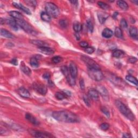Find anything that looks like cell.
Masks as SVG:
<instances>
[{
	"instance_id": "cell-13",
	"label": "cell",
	"mask_w": 138,
	"mask_h": 138,
	"mask_svg": "<svg viewBox=\"0 0 138 138\" xmlns=\"http://www.w3.org/2000/svg\"><path fill=\"white\" fill-rule=\"evenodd\" d=\"M6 22L9 25L10 27L15 31H17L19 30V25H18L16 21L14 19H9L6 20Z\"/></svg>"
},
{
	"instance_id": "cell-7",
	"label": "cell",
	"mask_w": 138,
	"mask_h": 138,
	"mask_svg": "<svg viewBox=\"0 0 138 138\" xmlns=\"http://www.w3.org/2000/svg\"><path fill=\"white\" fill-rule=\"evenodd\" d=\"M29 133L31 135L35 137H54L52 134L44 132H41L38 131H36L33 129H30L29 130Z\"/></svg>"
},
{
	"instance_id": "cell-45",
	"label": "cell",
	"mask_w": 138,
	"mask_h": 138,
	"mask_svg": "<svg viewBox=\"0 0 138 138\" xmlns=\"http://www.w3.org/2000/svg\"><path fill=\"white\" fill-rule=\"evenodd\" d=\"M79 84H80V87H81V88L82 90H84L85 89V83H84V79H81L79 81Z\"/></svg>"
},
{
	"instance_id": "cell-54",
	"label": "cell",
	"mask_w": 138,
	"mask_h": 138,
	"mask_svg": "<svg viewBox=\"0 0 138 138\" xmlns=\"http://www.w3.org/2000/svg\"><path fill=\"white\" fill-rule=\"evenodd\" d=\"M123 137H130V135H128V134H124L123 135Z\"/></svg>"
},
{
	"instance_id": "cell-29",
	"label": "cell",
	"mask_w": 138,
	"mask_h": 138,
	"mask_svg": "<svg viewBox=\"0 0 138 138\" xmlns=\"http://www.w3.org/2000/svg\"><path fill=\"white\" fill-rule=\"evenodd\" d=\"M30 63L31 66L33 68H38L39 66V63L36 57H33L30 59Z\"/></svg>"
},
{
	"instance_id": "cell-39",
	"label": "cell",
	"mask_w": 138,
	"mask_h": 138,
	"mask_svg": "<svg viewBox=\"0 0 138 138\" xmlns=\"http://www.w3.org/2000/svg\"><path fill=\"white\" fill-rule=\"evenodd\" d=\"M109 128H110L109 124H108V123H106V122L101 124L100 125V128L101 129V130H103V131L108 130L109 129Z\"/></svg>"
},
{
	"instance_id": "cell-9",
	"label": "cell",
	"mask_w": 138,
	"mask_h": 138,
	"mask_svg": "<svg viewBox=\"0 0 138 138\" xmlns=\"http://www.w3.org/2000/svg\"><path fill=\"white\" fill-rule=\"evenodd\" d=\"M69 72L71 76L75 78L78 74L77 66L74 62H71L69 65Z\"/></svg>"
},
{
	"instance_id": "cell-1",
	"label": "cell",
	"mask_w": 138,
	"mask_h": 138,
	"mask_svg": "<svg viewBox=\"0 0 138 138\" xmlns=\"http://www.w3.org/2000/svg\"><path fill=\"white\" fill-rule=\"evenodd\" d=\"M52 117L59 122L77 123L80 121L77 115L66 110L55 111L52 113Z\"/></svg>"
},
{
	"instance_id": "cell-34",
	"label": "cell",
	"mask_w": 138,
	"mask_h": 138,
	"mask_svg": "<svg viewBox=\"0 0 138 138\" xmlns=\"http://www.w3.org/2000/svg\"><path fill=\"white\" fill-rule=\"evenodd\" d=\"M98 5L101 9H103V10H108L110 8V6L108 4L101 1L98 2Z\"/></svg>"
},
{
	"instance_id": "cell-24",
	"label": "cell",
	"mask_w": 138,
	"mask_h": 138,
	"mask_svg": "<svg viewBox=\"0 0 138 138\" xmlns=\"http://www.w3.org/2000/svg\"><path fill=\"white\" fill-rule=\"evenodd\" d=\"M73 28L75 33H79L82 29V25L78 21H75L73 24Z\"/></svg>"
},
{
	"instance_id": "cell-49",
	"label": "cell",
	"mask_w": 138,
	"mask_h": 138,
	"mask_svg": "<svg viewBox=\"0 0 138 138\" xmlns=\"http://www.w3.org/2000/svg\"><path fill=\"white\" fill-rule=\"evenodd\" d=\"M11 63L13 65H18V60L16 58H14V59H12L11 60Z\"/></svg>"
},
{
	"instance_id": "cell-10",
	"label": "cell",
	"mask_w": 138,
	"mask_h": 138,
	"mask_svg": "<svg viewBox=\"0 0 138 138\" xmlns=\"http://www.w3.org/2000/svg\"><path fill=\"white\" fill-rule=\"evenodd\" d=\"M88 96L90 99L93 100H98L99 98V93L97 90L92 88L88 91Z\"/></svg>"
},
{
	"instance_id": "cell-47",
	"label": "cell",
	"mask_w": 138,
	"mask_h": 138,
	"mask_svg": "<svg viewBox=\"0 0 138 138\" xmlns=\"http://www.w3.org/2000/svg\"><path fill=\"white\" fill-rule=\"evenodd\" d=\"M137 59L135 57H131L130 58L128 59V62L130 63H132V64H134V63H135L136 62H137Z\"/></svg>"
},
{
	"instance_id": "cell-44",
	"label": "cell",
	"mask_w": 138,
	"mask_h": 138,
	"mask_svg": "<svg viewBox=\"0 0 138 138\" xmlns=\"http://www.w3.org/2000/svg\"><path fill=\"white\" fill-rule=\"evenodd\" d=\"M79 45L82 48H86L88 47V44L87 42L85 41H83L79 43Z\"/></svg>"
},
{
	"instance_id": "cell-14",
	"label": "cell",
	"mask_w": 138,
	"mask_h": 138,
	"mask_svg": "<svg viewBox=\"0 0 138 138\" xmlns=\"http://www.w3.org/2000/svg\"><path fill=\"white\" fill-rule=\"evenodd\" d=\"M38 50L42 53L47 55H50L54 53V50H53L52 48L48 47H39L38 48Z\"/></svg>"
},
{
	"instance_id": "cell-42",
	"label": "cell",
	"mask_w": 138,
	"mask_h": 138,
	"mask_svg": "<svg viewBox=\"0 0 138 138\" xmlns=\"http://www.w3.org/2000/svg\"><path fill=\"white\" fill-rule=\"evenodd\" d=\"M120 25L124 29H126L127 28L128 24L125 19H121V20L120 21Z\"/></svg>"
},
{
	"instance_id": "cell-35",
	"label": "cell",
	"mask_w": 138,
	"mask_h": 138,
	"mask_svg": "<svg viewBox=\"0 0 138 138\" xmlns=\"http://www.w3.org/2000/svg\"><path fill=\"white\" fill-rule=\"evenodd\" d=\"M62 60H63V58H62V57H60L59 56L53 57L51 59L52 62H53V63H55V64H58V63H60V62H61L62 61Z\"/></svg>"
},
{
	"instance_id": "cell-4",
	"label": "cell",
	"mask_w": 138,
	"mask_h": 138,
	"mask_svg": "<svg viewBox=\"0 0 138 138\" xmlns=\"http://www.w3.org/2000/svg\"><path fill=\"white\" fill-rule=\"evenodd\" d=\"M17 23L19 26L24 30L25 32L32 35H35L36 34V31L33 29L30 24L24 20H16Z\"/></svg>"
},
{
	"instance_id": "cell-8",
	"label": "cell",
	"mask_w": 138,
	"mask_h": 138,
	"mask_svg": "<svg viewBox=\"0 0 138 138\" xmlns=\"http://www.w3.org/2000/svg\"><path fill=\"white\" fill-rule=\"evenodd\" d=\"M33 88L36 91L43 96L45 95L48 91L47 86L41 83H34L33 84Z\"/></svg>"
},
{
	"instance_id": "cell-19",
	"label": "cell",
	"mask_w": 138,
	"mask_h": 138,
	"mask_svg": "<svg viewBox=\"0 0 138 138\" xmlns=\"http://www.w3.org/2000/svg\"><path fill=\"white\" fill-rule=\"evenodd\" d=\"M9 15L15 20H23V16L20 12L16 11H11L9 12Z\"/></svg>"
},
{
	"instance_id": "cell-28",
	"label": "cell",
	"mask_w": 138,
	"mask_h": 138,
	"mask_svg": "<svg viewBox=\"0 0 138 138\" xmlns=\"http://www.w3.org/2000/svg\"><path fill=\"white\" fill-rule=\"evenodd\" d=\"M125 55V52L121 50H116L113 51V56L115 58H119L122 57Z\"/></svg>"
},
{
	"instance_id": "cell-33",
	"label": "cell",
	"mask_w": 138,
	"mask_h": 138,
	"mask_svg": "<svg viewBox=\"0 0 138 138\" xmlns=\"http://www.w3.org/2000/svg\"><path fill=\"white\" fill-rule=\"evenodd\" d=\"M66 79H67V81L68 83L70 84L71 86H74L75 84V78H73L72 76H71V74H70L69 75H68L67 77H66Z\"/></svg>"
},
{
	"instance_id": "cell-3",
	"label": "cell",
	"mask_w": 138,
	"mask_h": 138,
	"mask_svg": "<svg viewBox=\"0 0 138 138\" xmlns=\"http://www.w3.org/2000/svg\"><path fill=\"white\" fill-rule=\"evenodd\" d=\"M45 10L47 12L51 17L56 18L59 15V10L58 8L54 3L51 2H48L45 4Z\"/></svg>"
},
{
	"instance_id": "cell-12",
	"label": "cell",
	"mask_w": 138,
	"mask_h": 138,
	"mask_svg": "<svg viewBox=\"0 0 138 138\" xmlns=\"http://www.w3.org/2000/svg\"><path fill=\"white\" fill-rule=\"evenodd\" d=\"M18 93L20 96L24 98H29L30 97V93L29 91L23 87H20L18 90Z\"/></svg>"
},
{
	"instance_id": "cell-6",
	"label": "cell",
	"mask_w": 138,
	"mask_h": 138,
	"mask_svg": "<svg viewBox=\"0 0 138 138\" xmlns=\"http://www.w3.org/2000/svg\"><path fill=\"white\" fill-rule=\"evenodd\" d=\"M81 59L86 64L88 68L100 69V66L99 65L91 58L86 56H82Z\"/></svg>"
},
{
	"instance_id": "cell-52",
	"label": "cell",
	"mask_w": 138,
	"mask_h": 138,
	"mask_svg": "<svg viewBox=\"0 0 138 138\" xmlns=\"http://www.w3.org/2000/svg\"><path fill=\"white\" fill-rule=\"evenodd\" d=\"M118 15V12H115L114 13V14L113 15V17L114 18V19H116L117 18V16Z\"/></svg>"
},
{
	"instance_id": "cell-15",
	"label": "cell",
	"mask_w": 138,
	"mask_h": 138,
	"mask_svg": "<svg viewBox=\"0 0 138 138\" xmlns=\"http://www.w3.org/2000/svg\"><path fill=\"white\" fill-rule=\"evenodd\" d=\"M25 118L26 120H28L29 122L34 124L35 126H37L39 124V122L37 120V119L34 116H33L32 114H31L30 113H26L25 114Z\"/></svg>"
},
{
	"instance_id": "cell-53",
	"label": "cell",
	"mask_w": 138,
	"mask_h": 138,
	"mask_svg": "<svg viewBox=\"0 0 138 138\" xmlns=\"http://www.w3.org/2000/svg\"><path fill=\"white\" fill-rule=\"evenodd\" d=\"M48 83H49V85L50 86H52V85H53V82L51 81H50V79H49L48 80Z\"/></svg>"
},
{
	"instance_id": "cell-11",
	"label": "cell",
	"mask_w": 138,
	"mask_h": 138,
	"mask_svg": "<svg viewBox=\"0 0 138 138\" xmlns=\"http://www.w3.org/2000/svg\"><path fill=\"white\" fill-rule=\"evenodd\" d=\"M97 90L104 99H109V92L104 86L101 85L98 86Z\"/></svg>"
},
{
	"instance_id": "cell-43",
	"label": "cell",
	"mask_w": 138,
	"mask_h": 138,
	"mask_svg": "<svg viewBox=\"0 0 138 138\" xmlns=\"http://www.w3.org/2000/svg\"><path fill=\"white\" fill-rule=\"evenodd\" d=\"M85 51L86 53H88V54H92V53L94 52L95 49L93 47H87L85 48Z\"/></svg>"
},
{
	"instance_id": "cell-51",
	"label": "cell",
	"mask_w": 138,
	"mask_h": 138,
	"mask_svg": "<svg viewBox=\"0 0 138 138\" xmlns=\"http://www.w3.org/2000/svg\"><path fill=\"white\" fill-rule=\"evenodd\" d=\"M70 2L72 3V4H73V5H77V4H78V1H71Z\"/></svg>"
},
{
	"instance_id": "cell-50",
	"label": "cell",
	"mask_w": 138,
	"mask_h": 138,
	"mask_svg": "<svg viewBox=\"0 0 138 138\" xmlns=\"http://www.w3.org/2000/svg\"><path fill=\"white\" fill-rule=\"evenodd\" d=\"M74 36H75V38H76L77 40H79L80 38H81V37H80V36L78 33H75L74 34Z\"/></svg>"
},
{
	"instance_id": "cell-48",
	"label": "cell",
	"mask_w": 138,
	"mask_h": 138,
	"mask_svg": "<svg viewBox=\"0 0 138 138\" xmlns=\"http://www.w3.org/2000/svg\"><path fill=\"white\" fill-rule=\"evenodd\" d=\"M51 77V75L49 73H44L43 75V78L44 79H47V80H49V79H50V78Z\"/></svg>"
},
{
	"instance_id": "cell-41",
	"label": "cell",
	"mask_w": 138,
	"mask_h": 138,
	"mask_svg": "<svg viewBox=\"0 0 138 138\" xmlns=\"http://www.w3.org/2000/svg\"><path fill=\"white\" fill-rule=\"evenodd\" d=\"M83 99L84 102H85V103L86 104V105L88 106H90V98L88 97V96H86L84 95L83 96Z\"/></svg>"
},
{
	"instance_id": "cell-46",
	"label": "cell",
	"mask_w": 138,
	"mask_h": 138,
	"mask_svg": "<svg viewBox=\"0 0 138 138\" xmlns=\"http://www.w3.org/2000/svg\"><path fill=\"white\" fill-rule=\"evenodd\" d=\"M25 2L26 3H27L28 4H29L30 6L33 7H35L37 4V2L35 1H26Z\"/></svg>"
},
{
	"instance_id": "cell-30",
	"label": "cell",
	"mask_w": 138,
	"mask_h": 138,
	"mask_svg": "<svg viewBox=\"0 0 138 138\" xmlns=\"http://www.w3.org/2000/svg\"><path fill=\"white\" fill-rule=\"evenodd\" d=\"M126 79L127 81H128V82H131L132 84H134V85H137V83H138L137 80L135 77H133V75H126Z\"/></svg>"
},
{
	"instance_id": "cell-18",
	"label": "cell",
	"mask_w": 138,
	"mask_h": 138,
	"mask_svg": "<svg viewBox=\"0 0 138 138\" xmlns=\"http://www.w3.org/2000/svg\"><path fill=\"white\" fill-rule=\"evenodd\" d=\"M108 17L109 15L105 12H99L98 13V20L101 24H104Z\"/></svg>"
},
{
	"instance_id": "cell-2",
	"label": "cell",
	"mask_w": 138,
	"mask_h": 138,
	"mask_svg": "<svg viewBox=\"0 0 138 138\" xmlns=\"http://www.w3.org/2000/svg\"><path fill=\"white\" fill-rule=\"evenodd\" d=\"M115 105H116L117 108L119 110L125 117H126L128 119L130 120L131 121H133L135 119L134 115L133 114L131 111L129 110L127 107L120 100H116L115 102Z\"/></svg>"
},
{
	"instance_id": "cell-25",
	"label": "cell",
	"mask_w": 138,
	"mask_h": 138,
	"mask_svg": "<svg viewBox=\"0 0 138 138\" xmlns=\"http://www.w3.org/2000/svg\"><path fill=\"white\" fill-rule=\"evenodd\" d=\"M41 19L44 22H49L51 20V17L49 15L47 12H41Z\"/></svg>"
},
{
	"instance_id": "cell-32",
	"label": "cell",
	"mask_w": 138,
	"mask_h": 138,
	"mask_svg": "<svg viewBox=\"0 0 138 138\" xmlns=\"http://www.w3.org/2000/svg\"><path fill=\"white\" fill-rule=\"evenodd\" d=\"M114 34L115 36L118 38H121L122 37V32L121 29L119 28V27H117L115 29V31H114Z\"/></svg>"
},
{
	"instance_id": "cell-38",
	"label": "cell",
	"mask_w": 138,
	"mask_h": 138,
	"mask_svg": "<svg viewBox=\"0 0 138 138\" xmlns=\"http://www.w3.org/2000/svg\"><path fill=\"white\" fill-rule=\"evenodd\" d=\"M59 24L62 28H66L68 25V22L65 20H61L59 21Z\"/></svg>"
},
{
	"instance_id": "cell-5",
	"label": "cell",
	"mask_w": 138,
	"mask_h": 138,
	"mask_svg": "<svg viewBox=\"0 0 138 138\" xmlns=\"http://www.w3.org/2000/svg\"><path fill=\"white\" fill-rule=\"evenodd\" d=\"M88 74L90 77L96 81H100L103 79L104 75L100 69L88 68Z\"/></svg>"
},
{
	"instance_id": "cell-40",
	"label": "cell",
	"mask_w": 138,
	"mask_h": 138,
	"mask_svg": "<svg viewBox=\"0 0 138 138\" xmlns=\"http://www.w3.org/2000/svg\"><path fill=\"white\" fill-rule=\"evenodd\" d=\"M101 111L102 112L106 115V116L108 118L110 117V113L109 111L108 110V109L105 108V107H102V108H101Z\"/></svg>"
},
{
	"instance_id": "cell-16",
	"label": "cell",
	"mask_w": 138,
	"mask_h": 138,
	"mask_svg": "<svg viewBox=\"0 0 138 138\" xmlns=\"http://www.w3.org/2000/svg\"><path fill=\"white\" fill-rule=\"evenodd\" d=\"M110 81L112 82V83H114V84H115L116 85H121V84L123 83V81L120 79L119 78V77H117L115 76L114 75H111L109 77V78H108Z\"/></svg>"
},
{
	"instance_id": "cell-17",
	"label": "cell",
	"mask_w": 138,
	"mask_h": 138,
	"mask_svg": "<svg viewBox=\"0 0 138 138\" xmlns=\"http://www.w3.org/2000/svg\"><path fill=\"white\" fill-rule=\"evenodd\" d=\"M12 5L14 6L15 7H16V8H17L18 9H19L24 11V12L26 13V14H27L28 15L31 14V11L29 9L27 8H26L24 6H23L21 4H19V3H17L16 2H13L12 3Z\"/></svg>"
},
{
	"instance_id": "cell-22",
	"label": "cell",
	"mask_w": 138,
	"mask_h": 138,
	"mask_svg": "<svg viewBox=\"0 0 138 138\" xmlns=\"http://www.w3.org/2000/svg\"><path fill=\"white\" fill-rule=\"evenodd\" d=\"M1 35L2 36L6 37L8 38H12L14 37V36L9 32H8L6 29H1Z\"/></svg>"
},
{
	"instance_id": "cell-21",
	"label": "cell",
	"mask_w": 138,
	"mask_h": 138,
	"mask_svg": "<svg viewBox=\"0 0 138 138\" xmlns=\"http://www.w3.org/2000/svg\"><path fill=\"white\" fill-rule=\"evenodd\" d=\"M30 42L32 43L33 44H34L35 45L38 46L39 47H48V44L42 41H40V40H32L30 41Z\"/></svg>"
},
{
	"instance_id": "cell-23",
	"label": "cell",
	"mask_w": 138,
	"mask_h": 138,
	"mask_svg": "<svg viewBox=\"0 0 138 138\" xmlns=\"http://www.w3.org/2000/svg\"><path fill=\"white\" fill-rule=\"evenodd\" d=\"M129 32H130V35L132 38L136 39H137V29L136 27L132 26L130 29Z\"/></svg>"
},
{
	"instance_id": "cell-26",
	"label": "cell",
	"mask_w": 138,
	"mask_h": 138,
	"mask_svg": "<svg viewBox=\"0 0 138 138\" xmlns=\"http://www.w3.org/2000/svg\"><path fill=\"white\" fill-rule=\"evenodd\" d=\"M55 97L58 100H63L65 98H66L68 96L66 95V93L63 92H57L56 93Z\"/></svg>"
},
{
	"instance_id": "cell-20",
	"label": "cell",
	"mask_w": 138,
	"mask_h": 138,
	"mask_svg": "<svg viewBox=\"0 0 138 138\" xmlns=\"http://www.w3.org/2000/svg\"><path fill=\"white\" fill-rule=\"evenodd\" d=\"M113 33L112 30L109 28H105L102 32V36L105 38H110L112 37Z\"/></svg>"
},
{
	"instance_id": "cell-27",
	"label": "cell",
	"mask_w": 138,
	"mask_h": 138,
	"mask_svg": "<svg viewBox=\"0 0 138 138\" xmlns=\"http://www.w3.org/2000/svg\"><path fill=\"white\" fill-rule=\"evenodd\" d=\"M117 5L121 9L124 10H127L128 8V6L127 3L124 1H117Z\"/></svg>"
},
{
	"instance_id": "cell-37",
	"label": "cell",
	"mask_w": 138,
	"mask_h": 138,
	"mask_svg": "<svg viewBox=\"0 0 138 138\" xmlns=\"http://www.w3.org/2000/svg\"><path fill=\"white\" fill-rule=\"evenodd\" d=\"M87 28L88 29V30L90 32V33H92L93 31V24L92 23V22L90 20H88L87 21Z\"/></svg>"
},
{
	"instance_id": "cell-31",
	"label": "cell",
	"mask_w": 138,
	"mask_h": 138,
	"mask_svg": "<svg viewBox=\"0 0 138 138\" xmlns=\"http://www.w3.org/2000/svg\"><path fill=\"white\" fill-rule=\"evenodd\" d=\"M21 70L23 71L25 74L28 75H30L31 73H32V71H31L30 69L28 67V66L25 65H22L21 66Z\"/></svg>"
},
{
	"instance_id": "cell-36",
	"label": "cell",
	"mask_w": 138,
	"mask_h": 138,
	"mask_svg": "<svg viewBox=\"0 0 138 138\" xmlns=\"http://www.w3.org/2000/svg\"><path fill=\"white\" fill-rule=\"evenodd\" d=\"M61 71L66 77L70 74L69 72V69H68V68L66 67V66H62L61 68Z\"/></svg>"
}]
</instances>
